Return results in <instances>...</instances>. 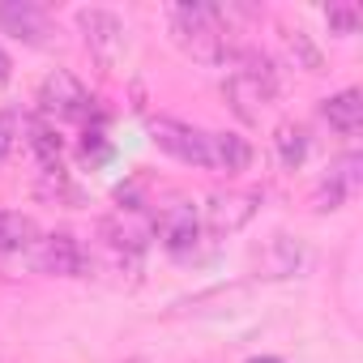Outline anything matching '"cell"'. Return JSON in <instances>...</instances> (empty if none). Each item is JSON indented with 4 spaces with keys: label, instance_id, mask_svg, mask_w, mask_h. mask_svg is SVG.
I'll use <instances>...</instances> for the list:
<instances>
[{
    "label": "cell",
    "instance_id": "obj_15",
    "mask_svg": "<svg viewBox=\"0 0 363 363\" xmlns=\"http://www.w3.org/2000/svg\"><path fill=\"white\" fill-rule=\"evenodd\" d=\"M282 43H286V52H291L295 69H320V52H316V43H312L303 30H282Z\"/></svg>",
    "mask_w": 363,
    "mask_h": 363
},
{
    "label": "cell",
    "instance_id": "obj_2",
    "mask_svg": "<svg viewBox=\"0 0 363 363\" xmlns=\"http://www.w3.org/2000/svg\"><path fill=\"white\" fill-rule=\"evenodd\" d=\"M39 107L52 120H86L94 111V99L69 69H56L39 82Z\"/></svg>",
    "mask_w": 363,
    "mask_h": 363
},
{
    "label": "cell",
    "instance_id": "obj_9",
    "mask_svg": "<svg viewBox=\"0 0 363 363\" xmlns=\"http://www.w3.org/2000/svg\"><path fill=\"white\" fill-rule=\"evenodd\" d=\"M252 162V145L235 133H206V167L223 175H240Z\"/></svg>",
    "mask_w": 363,
    "mask_h": 363
},
{
    "label": "cell",
    "instance_id": "obj_14",
    "mask_svg": "<svg viewBox=\"0 0 363 363\" xmlns=\"http://www.w3.org/2000/svg\"><path fill=\"white\" fill-rule=\"evenodd\" d=\"M35 248V223L22 214H0V252Z\"/></svg>",
    "mask_w": 363,
    "mask_h": 363
},
{
    "label": "cell",
    "instance_id": "obj_3",
    "mask_svg": "<svg viewBox=\"0 0 363 363\" xmlns=\"http://www.w3.org/2000/svg\"><path fill=\"white\" fill-rule=\"evenodd\" d=\"M77 26H82V35H86V48L99 56V65H116L120 56H124V48H128V30H124V22L111 13V9H82L77 13Z\"/></svg>",
    "mask_w": 363,
    "mask_h": 363
},
{
    "label": "cell",
    "instance_id": "obj_10",
    "mask_svg": "<svg viewBox=\"0 0 363 363\" xmlns=\"http://www.w3.org/2000/svg\"><path fill=\"white\" fill-rule=\"evenodd\" d=\"M320 120H325L333 133L354 137V133L363 128V94H359V90H342V94L325 99V103H320Z\"/></svg>",
    "mask_w": 363,
    "mask_h": 363
},
{
    "label": "cell",
    "instance_id": "obj_16",
    "mask_svg": "<svg viewBox=\"0 0 363 363\" xmlns=\"http://www.w3.org/2000/svg\"><path fill=\"white\" fill-rule=\"evenodd\" d=\"M359 167H363V158H359V154H342V158L329 167V184H337L342 193L359 189Z\"/></svg>",
    "mask_w": 363,
    "mask_h": 363
},
{
    "label": "cell",
    "instance_id": "obj_5",
    "mask_svg": "<svg viewBox=\"0 0 363 363\" xmlns=\"http://www.w3.org/2000/svg\"><path fill=\"white\" fill-rule=\"evenodd\" d=\"M0 30L30 43V48H43L52 43V18L39 0H0Z\"/></svg>",
    "mask_w": 363,
    "mask_h": 363
},
{
    "label": "cell",
    "instance_id": "obj_8",
    "mask_svg": "<svg viewBox=\"0 0 363 363\" xmlns=\"http://www.w3.org/2000/svg\"><path fill=\"white\" fill-rule=\"evenodd\" d=\"M154 235L162 240V248H167V252L184 257V252L197 244V235H201V218H197V210H193L189 201L167 206V210L154 218Z\"/></svg>",
    "mask_w": 363,
    "mask_h": 363
},
{
    "label": "cell",
    "instance_id": "obj_18",
    "mask_svg": "<svg viewBox=\"0 0 363 363\" xmlns=\"http://www.w3.org/2000/svg\"><path fill=\"white\" fill-rule=\"evenodd\" d=\"M325 22H329V30H333V35H354L363 18H359V9H354V5H329V9H325Z\"/></svg>",
    "mask_w": 363,
    "mask_h": 363
},
{
    "label": "cell",
    "instance_id": "obj_6",
    "mask_svg": "<svg viewBox=\"0 0 363 363\" xmlns=\"http://www.w3.org/2000/svg\"><path fill=\"white\" fill-rule=\"evenodd\" d=\"M257 206H261V193H244V189L214 193L206 201V227H210V235H235L240 227H248L257 218Z\"/></svg>",
    "mask_w": 363,
    "mask_h": 363
},
{
    "label": "cell",
    "instance_id": "obj_11",
    "mask_svg": "<svg viewBox=\"0 0 363 363\" xmlns=\"http://www.w3.org/2000/svg\"><path fill=\"white\" fill-rule=\"evenodd\" d=\"M257 265L265 269V278H295V274L308 265V252H303V244H295L291 235H274Z\"/></svg>",
    "mask_w": 363,
    "mask_h": 363
},
{
    "label": "cell",
    "instance_id": "obj_1",
    "mask_svg": "<svg viewBox=\"0 0 363 363\" xmlns=\"http://www.w3.org/2000/svg\"><path fill=\"white\" fill-rule=\"evenodd\" d=\"M171 35L197 65H227L231 52V30H227V9L218 5H175L171 9Z\"/></svg>",
    "mask_w": 363,
    "mask_h": 363
},
{
    "label": "cell",
    "instance_id": "obj_19",
    "mask_svg": "<svg viewBox=\"0 0 363 363\" xmlns=\"http://www.w3.org/2000/svg\"><path fill=\"white\" fill-rule=\"evenodd\" d=\"M9 73H13V65H9V56H5V48H0V86L9 82Z\"/></svg>",
    "mask_w": 363,
    "mask_h": 363
},
{
    "label": "cell",
    "instance_id": "obj_17",
    "mask_svg": "<svg viewBox=\"0 0 363 363\" xmlns=\"http://www.w3.org/2000/svg\"><path fill=\"white\" fill-rule=\"evenodd\" d=\"M22 128H26V120H22L13 107H5V111H0V158H13Z\"/></svg>",
    "mask_w": 363,
    "mask_h": 363
},
{
    "label": "cell",
    "instance_id": "obj_20",
    "mask_svg": "<svg viewBox=\"0 0 363 363\" xmlns=\"http://www.w3.org/2000/svg\"><path fill=\"white\" fill-rule=\"evenodd\" d=\"M248 363H282V359H269V354H261V359H248Z\"/></svg>",
    "mask_w": 363,
    "mask_h": 363
},
{
    "label": "cell",
    "instance_id": "obj_12",
    "mask_svg": "<svg viewBox=\"0 0 363 363\" xmlns=\"http://www.w3.org/2000/svg\"><path fill=\"white\" fill-rule=\"evenodd\" d=\"M26 141H30V150H35V158H39V167L43 171H52V167H60V133L52 128V124H43V120H26Z\"/></svg>",
    "mask_w": 363,
    "mask_h": 363
},
{
    "label": "cell",
    "instance_id": "obj_4",
    "mask_svg": "<svg viewBox=\"0 0 363 363\" xmlns=\"http://www.w3.org/2000/svg\"><path fill=\"white\" fill-rule=\"evenodd\" d=\"M35 265L43 274H56V278H82L90 269V257L86 248L77 244V235L69 231H52L43 240H35Z\"/></svg>",
    "mask_w": 363,
    "mask_h": 363
},
{
    "label": "cell",
    "instance_id": "obj_13",
    "mask_svg": "<svg viewBox=\"0 0 363 363\" xmlns=\"http://www.w3.org/2000/svg\"><path fill=\"white\" fill-rule=\"evenodd\" d=\"M308 128H299V124H278V133H274V150H278V158H282V167H299L303 158H308Z\"/></svg>",
    "mask_w": 363,
    "mask_h": 363
},
{
    "label": "cell",
    "instance_id": "obj_7",
    "mask_svg": "<svg viewBox=\"0 0 363 363\" xmlns=\"http://www.w3.org/2000/svg\"><path fill=\"white\" fill-rule=\"evenodd\" d=\"M150 141L179 158V162H193V167H206V128H193V124H179V120H150Z\"/></svg>",
    "mask_w": 363,
    "mask_h": 363
}]
</instances>
